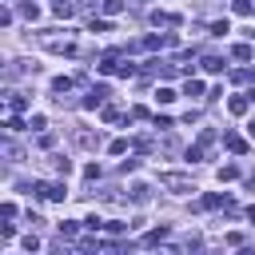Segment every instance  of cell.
<instances>
[{"instance_id": "1", "label": "cell", "mask_w": 255, "mask_h": 255, "mask_svg": "<svg viewBox=\"0 0 255 255\" xmlns=\"http://www.w3.org/2000/svg\"><path fill=\"white\" fill-rule=\"evenodd\" d=\"M159 183H164L168 191H176V196H187V191H196L191 176H183V172H164V176H159Z\"/></svg>"}, {"instance_id": "2", "label": "cell", "mask_w": 255, "mask_h": 255, "mask_svg": "<svg viewBox=\"0 0 255 255\" xmlns=\"http://www.w3.org/2000/svg\"><path fill=\"white\" fill-rule=\"evenodd\" d=\"M108 96H112V92H108L104 84H100V88H92V92H88V100H84V108H100V104L108 100Z\"/></svg>"}, {"instance_id": "3", "label": "cell", "mask_w": 255, "mask_h": 255, "mask_svg": "<svg viewBox=\"0 0 255 255\" xmlns=\"http://www.w3.org/2000/svg\"><path fill=\"white\" fill-rule=\"evenodd\" d=\"M228 108H231L235 116H243V112L251 108V96H231V100H228Z\"/></svg>"}, {"instance_id": "4", "label": "cell", "mask_w": 255, "mask_h": 255, "mask_svg": "<svg viewBox=\"0 0 255 255\" xmlns=\"http://www.w3.org/2000/svg\"><path fill=\"white\" fill-rule=\"evenodd\" d=\"M76 144H80V148H100V136L84 128V132H76Z\"/></svg>"}, {"instance_id": "5", "label": "cell", "mask_w": 255, "mask_h": 255, "mask_svg": "<svg viewBox=\"0 0 255 255\" xmlns=\"http://www.w3.org/2000/svg\"><path fill=\"white\" fill-rule=\"evenodd\" d=\"M164 239H168V228H155V231H148V235H144V243H148V247H159Z\"/></svg>"}, {"instance_id": "6", "label": "cell", "mask_w": 255, "mask_h": 255, "mask_svg": "<svg viewBox=\"0 0 255 255\" xmlns=\"http://www.w3.org/2000/svg\"><path fill=\"white\" fill-rule=\"evenodd\" d=\"M48 48H52V52H64V56H72V52H76L72 40H48Z\"/></svg>"}, {"instance_id": "7", "label": "cell", "mask_w": 255, "mask_h": 255, "mask_svg": "<svg viewBox=\"0 0 255 255\" xmlns=\"http://www.w3.org/2000/svg\"><path fill=\"white\" fill-rule=\"evenodd\" d=\"M223 144H228V148H231L235 155H243V152H247V144H243L239 136H231V132H228V136H223Z\"/></svg>"}, {"instance_id": "8", "label": "cell", "mask_w": 255, "mask_h": 255, "mask_svg": "<svg viewBox=\"0 0 255 255\" xmlns=\"http://www.w3.org/2000/svg\"><path fill=\"white\" fill-rule=\"evenodd\" d=\"M219 204H228V200H223V196H204L196 207H200V211H211V207H219Z\"/></svg>"}, {"instance_id": "9", "label": "cell", "mask_w": 255, "mask_h": 255, "mask_svg": "<svg viewBox=\"0 0 255 255\" xmlns=\"http://www.w3.org/2000/svg\"><path fill=\"white\" fill-rule=\"evenodd\" d=\"M52 12L64 20V16H72V12H76V4H68V0H56V4H52Z\"/></svg>"}, {"instance_id": "10", "label": "cell", "mask_w": 255, "mask_h": 255, "mask_svg": "<svg viewBox=\"0 0 255 255\" xmlns=\"http://www.w3.org/2000/svg\"><path fill=\"white\" fill-rule=\"evenodd\" d=\"M204 72H223V60L219 56H204Z\"/></svg>"}, {"instance_id": "11", "label": "cell", "mask_w": 255, "mask_h": 255, "mask_svg": "<svg viewBox=\"0 0 255 255\" xmlns=\"http://www.w3.org/2000/svg\"><path fill=\"white\" fill-rule=\"evenodd\" d=\"M52 168H56V172H64V176H68V172H72V159H64V155H52Z\"/></svg>"}, {"instance_id": "12", "label": "cell", "mask_w": 255, "mask_h": 255, "mask_svg": "<svg viewBox=\"0 0 255 255\" xmlns=\"http://www.w3.org/2000/svg\"><path fill=\"white\" fill-rule=\"evenodd\" d=\"M231 56H235V60H251L255 52H251V44H235V48H231Z\"/></svg>"}, {"instance_id": "13", "label": "cell", "mask_w": 255, "mask_h": 255, "mask_svg": "<svg viewBox=\"0 0 255 255\" xmlns=\"http://www.w3.org/2000/svg\"><path fill=\"white\" fill-rule=\"evenodd\" d=\"M4 155H8V159H12V164H16V159H20V155H24V152H20V148H16V144H12V140H4Z\"/></svg>"}, {"instance_id": "14", "label": "cell", "mask_w": 255, "mask_h": 255, "mask_svg": "<svg viewBox=\"0 0 255 255\" xmlns=\"http://www.w3.org/2000/svg\"><path fill=\"white\" fill-rule=\"evenodd\" d=\"M68 88H72L68 76H56V80H52V92H68Z\"/></svg>"}, {"instance_id": "15", "label": "cell", "mask_w": 255, "mask_h": 255, "mask_svg": "<svg viewBox=\"0 0 255 255\" xmlns=\"http://www.w3.org/2000/svg\"><path fill=\"white\" fill-rule=\"evenodd\" d=\"M132 200H136V204L148 200V183H136V187H132Z\"/></svg>"}, {"instance_id": "16", "label": "cell", "mask_w": 255, "mask_h": 255, "mask_svg": "<svg viewBox=\"0 0 255 255\" xmlns=\"http://www.w3.org/2000/svg\"><path fill=\"white\" fill-rule=\"evenodd\" d=\"M176 20H179V16H172V12H155V16H152V24H176Z\"/></svg>"}, {"instance_id": "17", "label": "cell", "mask_w": 255, "mask_h": 255, "mask_svg": "<svg viewBox=\"0 0 255 255\" xmlns=\"http://www.w3.org/2000/svg\"><path fill=\"white\" fill-rule=\"evenodd\" d=\"M235 176H239V168H235V164H228V168H219V183H223V179H235Z\"/></svg>"}, {"instance_id": "18", "label": "cell", "mask_w": 255, "mask_h": 255, "mask_svg": "<svg viewBox=\"0 0 255 255\" xmlns=\"http://www.w3.org/2000/svg\"><path fill=\"white\" fill-rule=\"evenodd\" d=\"M84 228H88V231H100V228H104V219H100V215H88V219H84Z\"/></svg>"}, {"instance_id": "19", "label": "cell", "mask_w": 255, "mask_h": 255, "mask_svg": "<svg viewBox=\"0 0 255 255\" xmlns=\"http://www.w3.org/2000/svg\"><path fill=\"white\" fill-rule=\"evenodd\" d=\"M108 152H112V155H124V152H128V140H112Z\"/></svg>"}, {"instance_id": "20", "label": "cell", "mask_w": 255, "mask_h": 255, "mask_svg": "<svg viewBox=\"0 0 255 255\" xmlns=\"http://www.w3.org/2000/svg\"><path fill=\"white\" fill-rule=\"evenodd\" d=\"M120 8H124V0H104V12H108V16H116Z\"/></svg>"}, {"instance_id": "21", "label": "cell", "mask_w": 255, "mask_h": 255, "mask_svg": "<svg viewBox=\"0 0 255 255\" xmlns=\"http://www.w3.org/2000/svg\"><path fill=\"white\" fill-rule=\"evenodd\" d=\"M183 92H187V96H204V84H200V80H187Z\"/></svg>"}, {"instance_id": "22", "label": "cell", "mask_w": 255, "mask_h": 255, "mask_svg": "<svg viewBox=\"0 0 255 255\" xmlns=\"http://www.w3.org/2000/svg\"><path fill=\"white\" fill-rule=\"evenodd\" d=\"M116 76H136V64H116Z\"/></svg>"}, {"instance_id": "23", "label": "cell", "mask_w": 255, "mask_h": 255, "mask_svg": "<svg viewBox=\"0 0 255 255\" xmlns=\"http://www.w3.org/2000/svg\"><path fill=\"white\" fill-rule=\"evenodd\" d=\"M231 8H235L239 16H247V12H251V0H235V4H231Z\"/></svg>"}, {"instance_id": "24", "label": "cell", "mask_w": 255, "mask_h": 255, "mask_svg": "<svg viewBox=\"0 0 255 255\" xmlns=\"http://www.w3.org/2000/svg\"><path fill=\"white\" fill-rule=\"evenodd\" d=\"M247 136H251V140H255V120H251V124H247Z\"/></svg>"}]
</instances>
